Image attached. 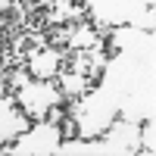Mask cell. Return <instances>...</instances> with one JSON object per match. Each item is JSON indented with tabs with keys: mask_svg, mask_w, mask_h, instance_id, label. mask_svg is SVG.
Segmentation results:
<instances>
[{
	"mask_svg": "<svg viewBox=\"0 0 156 156\" xmlns=\"http://www.w3.org/2000/svg\"><path fill=\"white\" fill-rule=\"evenodd\" d=\"M28 112L19 106L16 94H0V153H12V144L28 131Z\"/></svg>",
	"mask_w": 156,
	"mask_h": 156,
	"instance_id": "obj_2",
	"label": "cell"
},
{
	"mask_svg": "<svg viewBox=\"0 0 156 156\" xmlns=\"http://www.w3.org/2000/svg\"><path fill=\"white\" fill-rule=\"evenodd\" d=\"M106 153H140V119H112V125L100 134Z\"/></svg>",
	"mask_w": 156,
	"mask_h": 156,
	"instance_id": "obj_4",
	"label": "cell"
},
{
	"mask_svg": "<svg viewBox=\"0 0 156 156\" xmlns=\"http://www.w3.org/2000/svg\"><path fill=\"white\" fill-rule=\"evenodd\" d=\"M62 50H56V47H47V44H41V47H34L31 53H28V75L31 78H56L59 75V69H62Z\"/></svg>",
	"mask_w": 156,
	"mask_h": 156,
	"instance_id": "obj_5",
	"label": "cell"
},
{
	"mask_svg": "<svg viewBox=\"0 0 156 156\" xmlns=\"http://www.w3.org/2000/svg\"><path fill=\"white\" fill-rule=\"evenodd\" d=\"M19 16H22V9H19L16 0H0V22H3V25L16 22Z\"/></svg>",
	"mask_w": 156,
	"mask_h": 156,
	"instance_id": "obj_6",
	"label": "cell"
},
{
	"mask_svg": "<svg viewBox=\"0 0 156 156\" xmlns=\"http://www.w3.org/2000/svg\"><path fill=\"white\" fill-rule=\"evenodd\" d=\"M62 144V134H59V122H31L28 131H25L16 144H12V153H50V150H59Z\"/></svg>",
	"mask_w": 156,
	"mask_h": 156,
	"instance_id": "obj_3",
	"label": "cell"
},
{
	"mask_svg": "<svg viewBox=\"0 0 156 156\" xmlns=\"http://www.w3.org/2000/svg\"><path fill=\"white\" fill-rule=\"evenodd\" d=\"M0 94H6V75L0 72Z\"/></svg>",
	"mask_w": 156,
	"mask_h": 156,
	"instance_id": "obj_7",
	"label": "cell"
},
{
	"mask_svg": "<svg viewBox=\"0 0 156 156\" xmlns=\"http://www.w3.org/2000/svg\"><path fill=\"white\" fill-rule=\"evenodd\" d=\"M19 100V106L28 112L31 122H41V119H50V112L59 109L62 103V94L56 87V78H28L19 90H12Z\"/></svg>",
	"mask_w": 156,
	"mask_h": 156,
	"instance_id": "obj_1",
	"label": "cell"
}]
</instances>
